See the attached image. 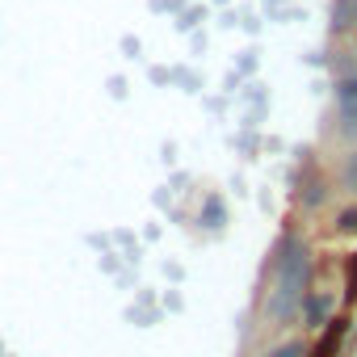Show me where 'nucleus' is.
<instances>
[{
    "label": "nucleus",
    "instance_id": "1",
    "mask_svg": "<svg viewBox=\"0 0 357 357\" xmlns=\"http://www.w3.org/2000/svg\"><path fill=\"white\" fill-rule=\"evenodd\" d=\"M311 282V252L298 236H290L282 244V261H278V298H273V315H290L294 303L303 298Z\"/></svg>",
    "mask_w": 357,
    "mask_h": 357
},
{
    "label": "nucleus",
    "instance_id": "2",
    "mask_svg": "<svg viewBox=\"0 0 357 357\" xmlns=\"http://www.w3.org/2000/svg\"><path fill=\"white\" fill-rule=\"evenodd\" d=\"M340 118H344V130H357V76L340 80Z\"/></svg>",
    "mask_w": 357,
    "mask_h": 357
},
{
    "label": "nucleus",
    "instance_id": "3",
    "mask_svg": "<svg viewBox=\"0 0 357 357\" xmlns=\"http://www.w3.org/2000/svg\"><path fill=\"white\" fill-rule=\"evenodd\" d=\"M332 315V298L328 294H311L307 298V328H324Z\"/></svg>",
    "mask_w": 357,
    "mask_h": 357
},
{
    "label": "nucleus",
    "instance_id": "4",
    "mask_svg": "<svg viewBox=\"0 0 357 357\" xmlns=\"http://www.w3.org/2000/svg\"><path fill=\"white\" fill-rule=\"evenodd\" d=\"M340 227H344V231H357V211H344V215H340Z\"/></svg>",
    "mask_w": 357,
    "mask_h": 357
},
{
    "label": "nucleus",
    "instance_id": "5",
    "mask_svg": "<svg viewBox=\"0 0 357 357\" xmlns=\"http://www.w3.org/2000/svg\"><path fill=\"white\" fill-rule=\"evenodd\" d=\"M269 357H303V344H286V349H278V353H269Z\"/></svg>",
    "mask_w": 357,
    "mask_h": 357
},
{
    "label": "nucleus",
    "instance_id": "6",
    "mask_svg": "<svg viewBox=\"0 0 357 357\" xmlns=\"http://www.w3.org/2000/svg\"><path fill=\"white\" fill-rule=\"evenodd\" d=\"M349 181L357 185V155H353V164H349Z\"/></svg>",
    "mask_w": 357,
    "mask_h": 357
}]
</instances>
